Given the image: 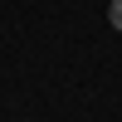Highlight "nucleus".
I'll return each mask as SVG.
<instances>
[{
	"instance_id": "f257e3e1",
	"label": "nucleus",
	"mask_w": 122,
	"mask_h": 122,
	"mask_svg": "<svg viewBox=\"0 0 122 122\" xmlns=\"http://www.w3.org/2000/svg\"><path fill=\"white\" fill-rule=\"evenodd\" d=\"M107 25L122 34V0H112V5H107Z\"/></svg>"
}]
</instances>
